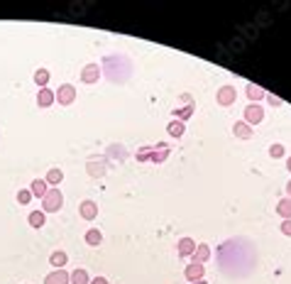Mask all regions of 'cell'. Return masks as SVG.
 I'll list each match as a JSON object with an SVG mask.
<instances>
[{"mask_svg":"<svg viewBox=\"0 0 291 284\" xmlns=\"http://www.w3.org/2000/svg\"><path fill=\"white\" fill-rule=\"evenodd\" d=\"M64 206V194L59 191V186H54V189L47 191V196L42 199V211L44 213H52V211H59Z\"/></svg>","mask_w":291,"mask_h":284,"instance_id":"obj_1","label":"cell"},{"mask_svg":"<svg viewBox=\"0 0 291 284\" xmlns=\"http://www.w3.org/2000/svg\"><path fill=\"white\" fill-rule=\"evenodd\" d=\"M54 96H56V101H59V106H71L73 101H76V88H73L71 83H61L54 91Z\"/></svg>","mask_w":291,"mask_h":284,"instance_id":"obj_2","label":"cell"},{"mask_svg":"<svg viewBox=\"0 0 291 284\" xmlns=\"http://www.w3.org/2000/svg\"><path fill=\"white\" fill-rule=\"evenodd\" d=\"M264 120V111H262V106L259 103H250L247 108H245V123L252 128V125H259Z\"/></svg>","mask_w":291,"mask_h":284,"instance_id":"obj_3","label":"cell"},{"mask_svg":"<svg viewBox=\"0 0 291 284\" xmlns=\"http://www.w3.org/2000/svg\"><path fill=\"white\" fill-rule=\"evenodd\" d=\"M237 98V91L235 86H220L218 93H216V101H218V106H223V108H228V106H233Z\"/></svg>","mask_w":291,"mask_h":284,"instance_id":"obj_4","label":"cell"},{"mask_svg":"<svg viewBox=\"0 0 291 284\" xmlns=\"http://www.w3.org/2000/svg\"><path fill=\"white\" fill-rule=\"evenodd\" d=\"M98 78H101V66L98 64H86L81 69V81L83 83H98Z\"/></svg>","mask_w":291,"mask_h":284,"instance_id":"obj_5","label":"cell"},{"mask_svg":"<svg viewBox=\"0 0 291 284\" xmlns=\"http://www.w3.org/2000/svg\"><path fill=\"white\" fill-rule=\"evenodd\" d=\"M78 213H81V218H86V221H93L95 216H98V204L91 201V199H86V201H81V206H78Z\"/></svg>","mask_w":291,"mask_h":284,"instance_id":"obj_6","label":"cell"},{"mask_svg":"<svg viewBox=\"0 0 291 284\" xmlns=\"http://www.w3.org/2000/svg\"><path fill=\"white\" fill-rule=\"evenodd\" d=\"M44 284H71V274L64 269H54L44 277Z\"/></svg>","mask_w":291,"mask_h":284,"instance_id":"obj_7","label":"cell"},{"mask_svg":"<svg viewBox=\"0 0 291 284\" xmlns=\"http://www.w3.org/2000/svg\"><path fill=\"white\" fill-rule=\"evenodd\" d=\"M186 279L188 282H201L203 279V274H206V269H203V265H199V262H191V265L186 267Z\"/></svg>","mask_w":291,"mask_h":284,"instance_id":"obj_8","label":"cell"},{"mask_svg":"<svg viewBox=\"0 0 291 284\" xmlns=\"http://www.w3.org/2000/svg\"><path fill=\"white\" fill-rule=\"evenodd\" d=\"M54 103H56L54 91H49V88H39V96H37V106H39V108H49V106H54Z\"/></svg>","mask_w":291,"mask_h":284,"instance_id":"obj_9","label":"cell"},{"mask_svg":"<svg viewBox=\"0 0 291 284\" xmlns=\"http://www.w3.org/2000/svg\"><path fill=\"white\" fill-rule=\"evenodd\" d=\"M176 250H179V255H183V257H191V255L196 252V240H191V238H181V240L176 243Z\"/></svg>","mask_w":291,"mask_h":284,"instance_id":"obj_10","label":"cell"},{"mask_svg":"<svg viewBox=\"0 0 291 284\" xmlns=\"http://www.w3.org/2000/svg\"><path fill=\"white\" fill-rule=\"evenodd\" d=\"M30 191H32V196H35V199H44V196H47V191H49V184H47L44 179H35V181L30 184Z\"/></svg>","mask_w":291,"mask_h":284,"instance_id":"obj_11","label":"cell"},{"mask_svg":"<svg viewBox=\"0 0 291 284\" xmlns=\"http://www.w3.org/2000/svg\"><path fill=\"white\" fill-rule=\"evenodd\" d=\"M61 179H64V171L59 169V167H52V169L47 171V176H44V181L54 189V186H59L61 184Z\"/></svg>","mask_w":291,"mask_h":284,"instance_id":"obj_12","label":"cell"},{"mask_svg":"<svg viewBox=\"0 0 291 284\" xmlns=\"http://www.w3.org/2000/svg\"><path fill=\"white\" fill-rule=\"evenodd\" d=\"M193 257V262H199V265H203L208 257H211V247L206 245V243H201V245H196V252L191 255Z\"/></svg>","mask_w":291,"mask_h":284,"instance_id":"obj_13","label":"cell"},{"mask_svg":"<svg viewBox=\"0 0 291 284\" xmlns=\"http://www.w3.org/2000/svg\"><path fill=\"white\" fill-rule=\"evenodd\" d=\"M49 262H52V267H54V269H64V267H66V262H69V255H66V252H61V250H56V252H52Z\"/></svg>","mask_w":291,"mask_h":284,"instance_id":"obj_14","label":"cell"},{"mask_svg":"<svg viewBox=\"0 0 291 284\" xmlns=\"http://www.w3.org/2000/svg\"><path fill=\"white\" fill-rule=\"evenodd\" d=\"M101 243H103V233H101L98 228H91V230H86V245L98 247Z\"/></svg>","mask_w":291,"mask_h":284,"instance_id":"obj_15","label":"cell"},{"mask_svg":"<svg viewBox=\"0 0 291 284\" xmlns=\"http://www.w3.org/2000/svg\"><path fill=\"white\" fill-rule=\"evenodd\" d=\"M233 133L240 137V140H250L252 137V128L245 123V120H240V123H235V128H233Z\"/></svg>","mask_w":291,"mask_h":284,"instance_id":"obj_16","label":"cell"},{"mask_svg":"<svg viewBox=\"0 0 291 284\" xmlns=\"http://www.w3.org/2000/svg\"><path fill=\"white\" fill-rule=\"evenodd\" d=\"M245 93H247V98L252 101V103H257V101H262L264 98V88H259V86H255V83H247V88H245Z\"/></svg>","mask_w":291,"mask_h":284,"instance_id":"obj_17","label":"cell"},{"mask_svg":"<svg viewBox=\"0 0 291 284\" xmlns=\"http://www.w3.org/2000/svg\"><path fill=\"white\" fill-rule=\"evenodd\" d=\"M276 213L284 218V221H289L291 218V199L286 196V199H281L279 204H276Z\"/></svg>","mask_w":291,"mask_h":284,"instance_id":"obj_18","label":"cell"},{"mask_svg":"<svg viewBox=\"0 0 291 284\" xmlns=\"http://www.w3.org/2000/svg\"><path fill=\"white\" fill-rule=\"evenodd\" d=\"M44 221H47L44 211H32V213L27 216V223H30L32 228H42V226H44Z\"/></svg>","mask_w":291,"mask_h":284,"instance_id":"obj_19","label":"cell"},{"mask_svg":"<svg viewBox=\"0 0 291 284\" xmlns=\"http://www.w3.org/2000/svg\"><path fill=\"white\" fill-rule=\"evenodd\" d=\"M183 130H186V128H183V123H181V120H171V123L166 125V133L171 135V137H181Z\"/></svg>","mask_w":291,"mask_h":284,"instance_id":"obj_20","label":"cell"},{"mask_svg":"<svg viewBox=\"0 0 291 284\" xmlns=\"http://www.w3.org/2000/svg\"><path fill=\"white\" fill-rule=\"evenodd\" d=\"M71 284H91L88 272H86V269H76V272H71Z\"/></svg>","mask_w":291,"mask_h":284,"instance_id":"obj_21","label":"cell"},{"mask_svg":"<svg viewBox=\"0 0 291 284\" xmlns=\"http://www.w3.org/2000/svg\"><path fill=\"white\" fill-rule=\"evenodd\" d=\"M35 81H37V86L47 88V83H49V71H47V69H37V71H35Z\"/></svg>","mask_w":291,"mask_h":284,"instance_id":"obj_22","label":"cell"},{"mask_svg":"<svg viewBox=\"0 0 291 284\" xmlns=\"http://www.w3.org/2000/svg\"><path fill=\"white\" fill-rule=\"evenodd\" d=\"M32 199H35V196H32V191H30V189H20L18 191V201L22 204V206H27Z\"/></svg>","mask_w":291,"mask_h":284,"instance_id":"obj_23","label":"cell"},{"mask_svg":"<svg viewBox=\"0 0 291 284\" xmlns=\"http://www.w3.org/2000/svg\"><path fill=\"white\" fill-rule=\"evenodd\" d=\"M191 113H193V103H188L183 111H174V115H176L181 123H183V120H188V118H191Z\"/></svg>","mask_w":291,"mask_h":284,"instance_id":"obj_24","label":"cell"},{"mask_svg":"<svg viewBox=\"0 0 291 284\" xmlns=\"http://www.w3.org/2000/svg\"><path fill=\"white\" fill-rule=\"evenodd\" d=\"M269 157H272V159L284 157V145H279V142H276V145H272V147H269Z\"/></svg>","mask_w":291,"mask_h":284,"instance_id":"obj_25","label":"cell"},{"mask_svg":"<svg viewBox=\"0 0 291 284\" xmlns=\"http://www.w3.org/2000/svg\"><path fill=\"white\" fill-rule=\"evenodd\" d=\"M267 101H269L272 106H284V101H281V98H276V96H269V93H267Z\"/></svg>","mask_w":291,"mask_h":284,"instance_id":"obj_26","label":"cell"},{"mask_svg":"<svg viewBox=\"0 0 291 284\" xmlns=\"http://www.w3.org/2000/svg\"><path fill=\"white\" fill-rule=\"evenodd\" d=\"M281 233H284V235H291V218L281 223Z\"/></svg>","mask_w":291,"mask_h":284,"instance_id":"obj_27","label":"cell"},{"mask_svg":"<svg viewBox=\"0 0 291 284\" xmlns=\"http://www.w3.org/2000/svg\"><path fill=\"white\" fill-rule=\"evenodd\" d=\"M91 284H108V279L106 277H95V279H91Z\"/></svg>","mask_w":291,"mask_h":284,"instance_id":"obj_28","label":"cell"},{"mask_svg":"<svg viewBox=\"0 0 291 284\" xmlns=\"http://www.w3.org/2000/svg\"><path fill=\"white\" fill-rule=\"evenodd\" d=\"M286 194H289V199H291V181L286 184Z\"/></svg>","mask_w":291,"mask_h":284,"instance_id":"obj_29","label":"cell"},{"mask_svg":"<svg viewBox=\"0 0 291 284\" xmlns=\"http://www.w3.org/2000/svg\"><path fill=\"white\" fill-rule=\"evenodd\" d=\"M286 169L291 171V157H289V159H286Z\"/></svg>","mask_w":291,"mask_h":284,"instance_id":"obj_30","label":"cell"},{"mask_svg":"<svg viewBox=\"0 0 291 284\" xmlns=\"http://www.w3.org/2000/svg\"><path fill=\"white\" fill-rule=\"evenodd\" d=\"M191 284H208V282H206V279H201V282H191Z\"/></svg>","mask_w":291,"mask_h":284,"instance_id":"obj_31","label":"cell"}]
</instances>
